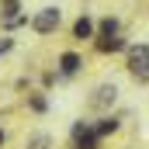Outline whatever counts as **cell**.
Returning a JSON list of instances; mask_svg holds the SVG:
<instances>
[{"instance_id": "obj_7", "label": "cell", "mask_w": 149, "mask_h": 149, "mask_svg": "<svg viewBox=\"0 0 149 149\" xmlns=\"http://www.w3.org/2000/svg\"><path fill=\"white\" fill-rule=\"evenodd\" d=\"M24 149H52V135L49 132H35V135H28Z\"/></svg>"}, {"instance_id": "obj_2", "label": "cell", "mask_w": 149, "mask_h": 149, "mask_svg": "<svg viewBox=\"0 0 149 149\" xmlns=\"http://www.w3.org/2000/svg\"><path fill=\"white\" fill-rule=\"evenodd\" d=\"M59 21H63V10H59V7H42L35 17H31V31H38V35H52V31L59 28Z\"/></svg>"}, {"instance_id": "obj_4", "label": "cell", "mask_w": 149, "mask_h": 149, "mask_svg": "<svg viewBox=\"0 0 149 149\" xmlns=\"http://www.w3.org/2000/svg\"><path fill=\"white\" fill-rule=\"evenodd\" d=\"M97 132L87 125V121H76L73 125V142H76V149H97Z\"/></svg>"}, {"instance_id": "obj_1", "label": "cell", "mask_w": 149, "mask_h": 149, "mask_svg": "<svg viewBox=\"0 0 149 149\" xmlns=\"http://www.w3.org/2000/svg\"><path fill=\"white\" fill-rule=\"evenodd\" d=\"M128 73L139 83H149V45H128V59H125Z\"/></svg>"}, {"instance_id": "obj_8", "label": "cell", "mask_w": 149, "mask_h": 149, "mask_svg": "<svg viewBox=\"0 0 149 149\" xmlns=\"http://www.w3.org/2000/svg\"><path fill=\"white\" fill-rule=\"evenodd\" d=\"M94 132H97L101 139H104V135H111V132H118V118H111V114H104V118H101V121L94 125Z\"/></svg>"}, {"instance_id": "obj_12", "label": "cell", "mask_w": 149, "mask_h": 149, "mask_svg": "<svg viewBox=\"0 0 149 149\" xmlns=\"http://www.w3.org/2000/svg\"><path fill=\"white\" fill-rule=\"evenodd\" d=\"M10 49H14V38H0V56H7Z\"/></svg>"}, {"instance_id": "obj_6", "label": "cell", "mask_w": 149, "mask_h": 149, "mask_svg": "<svg viewBox=\"0 0 149 149\" xmlns=\"http://www.w3.org/2000/svg\"><path fill=\"white\" fill-rule=\"evenodd\" d=\"M80 66H83V63H80L76 52H63V56H59V73H63V76H73Z\"/></svg>"}, {"instance_id": "obj_11", "label": "cell", "mask_w": 149, "mask_h": 149, "mask_svg": "<svg viewBox=\"0 0 149 149\" xmlns=\"http://www.w3.org/2000/svg\"><path fill=\"white\" fill-rule=\"evenodd\" d=\"M101 31H104V35L111 38L114 31H118V21H114V17H104V21H101Z\"/></svg>"}, {"instance_id": "obj_3", "label": "cell", "mask_w": 149, "mask_h": 149, "mask_svg": "<svg viewBox=\"0 0 149 149\" xmlns=\"http://www.w3.org/2000/svg\"><path fill=\"white\" fill-rule=\"evenodd\" d=\"M114 101H118V87H114V83H101V87L90 94V101H87V104H90L94 111H108Z\"/></svg>"}, {"instance_id": "obj_10", "label": "cell", "mask_w": 149, "mask_h": 149, "mask_svg": "<svg viewBox=\"0 0 149 149\" xmlns=\"http://www.w3.org/2000/svg\"><path fill=\"white\" fill-rule=\"evenodd\" d=\"M97 49H101V52H121V49H125V42H121V38H101V42H97Z\"/></svg>"}, {"instance_id": "obj_13", "label": "cell", "mask_w": 149, "mask_h": 149, "mask_svg": "<svg viewBox=\"0 0 149 149\" xmlns=\"http://www.w3.org/2000/svg\"><path fill=\"white\" fill-rule=\"evenodd\" d=\"M0 146H3V132H0Z\"/></svg>"}, {"instance_id": "obj_5", "label": "cell", "mask_w": 149, "mask_h": 149, "mask_svg": "<svg viewBox=\"0 0 149 149\" xmlns=\"http://www.w3.org/2000/svg\"><path fill=\"white\" fill-rule=\"evenodd\" d=\"M21 10V3L17 0H3V28H17V24H24L28 17L24 14H17Z\"/></svg>"}, {"instance_id": "obj_9", "label": "cell", "mask_w": 149, "mask_h": 149, "mask_svg": "<svg viewBox=\"0 0 149 149\" xmlns=\"http://www.w3.org/2000/svg\"><path fill=\"white\" fill-rule=\"evenodd\" d=\"M73 35H76V38H90V35H94V21H90L87 14H83V17H76V24H73Z\"/></svg>"}]
</instances>
